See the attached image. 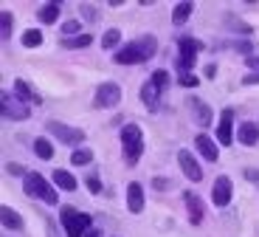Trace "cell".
<instances>
[{
    "label": "cell",
    "mask_w": 259,
    "mask_h": 237,
    "mask_svg": "<svg viewBox=\"0 0 259 237\" xmlns=\"http://www.w3.org/2000/svg\"><path fill=\"white\" fill-rule=\"evenodd\" d=\"M206 45L200 43V40L194 37H178V51L181 54H189V57H197V51H203Z\"/></svg>",
    "instance_id": "obj_22"
},
{
    "label": "cell",
    "mask_w": 259,
    "mask_h": 237,
    "mask_svg": "<svg viewBox=\"0 0 259 237\" xmlns=\"http://www.w3.org/2000/svg\"><path fill=\"white\" fill-rule=\"evenodd\" d=\"M234 198V184L228 175H217L214 178V186H211V204L214 206H228Z\"/></svg>",
    "instance_id": "obj_8"
},
{
    "label": "cell",
    "mask_w": 259,
    "mask_h": 237,
    "mask_svg": "<svg viewBox=\"0 0 259 237\" xmlns=\"http://www.w3.org/2000/svg\"><path fill=\"white\" fill-rule=\"evenodd\" d=\"M113 62H116V65H138V62H144V54H141V45H138V40H133V43H124L121 48L113 54Z\"/></svg>",
    "instance_id": "obj_10"
},
{
    "label": "cell",
    "mask_w": 259,
    "mask_h": 237,
    "mask_svg": "<svg viewBox=\"0 0 259 237\" xmlns=\"http://www.w3.org/2000/svg\"><path fill=\"white\" fill-rule=\"evenodd\" d=\"M59 9H62V3H59V0H51V3H46V6L37 12V20L46 23V26H51V23L59 20Z\"/></svg>",
    "instance_id": "obj_20"
},
{
    "label": "cell",
    "mask_w": 259,
    "mask_h": 237,
    "mask_svg": "<svg viewBox=\"0 0 259 237\" xmlns=\"http://www.w3.org/2000/svg\"><path fill=\"white\" fill-rule=\"evenodd\" d=\"M152 82H155V88L163 93V90L169 88V82H172V77H169V71L158 68V71H152Z\"/></svg>",
    "instance_id": "obj_30"
},
{
    "label": "cell",
    "mask_w": 259,
    "mask_h": 237,
    "mask_svg": "<svg viewBox=\"0 0 259 237\" xmlns=\"http://www.w3.org/2000/svg\"><path fill=\"white\" fill-rule=\"evenodd\" d=\"M6 170H9V173H12V175H23V178H26V170H23V167H20V164H6Z\"/></svg>",
    "instance_id": "obj_40"
},
{
    "label": "cell",
    "mask_w": 259,
    "mask_h": 237,
    "mask_svg": "<svg viewBox=\"0 0 259 237\" xmlns=\"http://www.w3.org/2000/svg\"><path fill=\"white\" fill-rule=\"evenodd\" d=\"M46 133L51 136L54 141H59V144H65V147H76L84 141V130L79 127H71V124H62L57 122V119H48L46 122Z\"/></svg>",
    "instance_id": "obj_5"
},
{
    "label": "cell",
    "mask_w": 259,
    "mask_h": 237,
    "mask_svg": "<svg viewBox=\"0 0 259 237\" xmlns=\"http://www.w3.org/2000/svg\"><path fill=\"white\" fill-rule=\"evenodd\" d=\"M79 12H82V17L88 20V23H96V20H99V9H93L91 3H82V6H79Z\"/></svg>",
    "instance_id": "obj_34"
},
{
    "label": "cell",
    "mask_w": 259,
    "mask_h": 237,
    "mask_svg": "<svg viewBox=\"0 0 259 237\" xmlns=\"http://www.w3.org/2000/svg\"><path fill=\"white\" fill-rule=\"evenodd\" d=\"M12 26H14V14L3 9V12H0V37L6 40V43L12 40Z\"/></svg>",
    "instance_id": "obj_27"
},
{
    "label": "cell",
    "mask_w": 259,
    "mask_h": 237,
    "mask_svg": "<svg viewBox=\"0 0 259 237\" xmlns=\"http://www.w3.org/2000/svg\"><path fill=\"white\" fill-rule=\"evenodd\" d=\"M48 237H59V234H57V226H54V220H48Z\"/></svg>",
    "instance_id": "obj_42"
},
{
    "label": "cell",
    "mask_w": 259,
    "mask_h": 237,
    "mask_svg": "<svg viewBox=\"0 0 259 237\" xmlns=\"http://www.w3.org/2000/svg\"><path fill=\"white\" fill-rule=\"evenodd\" d=\"M93 161V150H88V147H79V150H73L71 153V164L73 167H88Z\"/></svg>",
    "instance_id": "obj_26"
},
{
    "label": "cell",
    "mask_w": 259,
    "mask_h": 237,
    "mask_svg": "<svg viewBox=\"0 0 259 237\" xmlns=\"http://www.w3.org/2000/svg\"><path fill=\"white\" fill-rule=\"evenodd\" d=\"M144 204H147V195H144L141 181H130L127 184V209L133 212V215H141Z\"/></svg>",
    "instance_id": "obj_12"
},
{
    "label": "cell",
    "mask_w": 259,
    "mask_h": 237,
    "mask_svg": "<svg viewBox=\"0 0 259 237\" xmlns=\"http://www.w3.org/2000/svg\"><path fill=\"white\" fill-rule=\"evenodd\" d=\"M14 93H17V96L23 99L26 105H28V99H31L34 105H39V96H37V93L31 90V85H28L26 79H17V82H14Z\"/></svg>",
    "instance_id": "obj_24"
},
{
    "label": "cell",
    "mask_w": 259,
    "mask_h": 237,
    "mask_svg": "<svg viewBox=\"0 0 259 237\" xmlns=\"http://www.w3.org/2000/svg\"><path fill=\"white\" fill-rule=\"evenodd\" d=\"M93 43V37L91 34H79V37H71V40H62V48H88V45Z\"/></svg>",
    "instance_id": "obj_28"
},
{
    "label": "cell",
    "mask_w": 259,
    "mask_h": 237,
    "mask_svg": "<svg viewBox=\"0 0 259 237\" xmlns=\"http://www.w3.org/2000/svg\"><path fill=\"white\" fill-rule=\"evenodd\" d=\"M54 153H57V150H54V144L46 139V136L34 139V155H37L39 161H51V158H54Z\"/></svg>",
    "instance_id": "obj_21"
},
{
    "label": "cell",
    "mask_w": 259,
    "mask_h": 237,
    "mask_svg": "<svg viewBox=\"0 0 259 237\" xmlns=\"http://www.w3.org/2000/svg\"><path fill=\"white\" fill-rule=\"evenodd\" d=\"M118 43H121V31H118V28H107V31L102 34V48L104 51H116Z\"/></svg>",
    "instance_id": "obj_25"
},
{
    "label": "cell",
    "mask_w": 259,
    "mask_h": 237,
    "mask_svg": "<svg viewBox=\"0 0 259 237\" xmlns=\"http://www.w3.org/2000/svg\"><path fill=\"white\" fill-rule=\"evenodd\" d=\"M23 45H26V48H39V45H42V31H39V28H28V31L23 34Z\"/></svg>",
    "instance_id": "obj_29"
},
{
    "label": "cell",
    "mask_w": 259,
    "mask_h": 237,
    "mask_svg": "<svg viewBox=\"0 0 259 237\" xmlns=\"http://www.w3.org/2000/svg\"><path fill=\"white\" fill-rule=\"evenodd\" d=\"M0 223H3V229L6 231H20L23 229V218L17 215V209H12V206H0Z\"/></svg>",
    "instance_id": "obj_17"
},
{
    "label": "cell",
    "mask_w": 259,
    "mask_h": 237,
    "mask_svg": "<svg viewBox=\"0 0 259 237\" xmlns=\"http://www.w3.org/2000/svg\"><path fill=\"white\" fill-rule=\"evenodd\" d=\"M178 164H181L183 175H186L192 184H200L203 181V167L197 164V158H194L189 150H178Z\"/></svg>",
    "instance_id": "obj_9"
},
{
    "label": "cell",
    "mask_w": 259,
    "mask_h": 237,
    "mask_svg": "<svg viewBox=\"0 0 259 237\" xmlns=\"http://www.w3.org/2000/svg\"><path fill=\"white\" fill-rule=\"evenodd\" d=\"M226 23L234 26V31H240V34H253V28L248 26V23H242V20H237L234 14H226Z\"/></svg>",
    "instance_id": "obj_33"
},
{
    "label": "cell",
    "mask_w": 259,
    "mask_h": 237,
    "mask_svg": "<svg viewBox=\"0 0 259 237\" xmlns=\"http://www.w3.org/2000/svg\"><path fill=\"white\" fill-rule=\"evenodd\" d=\"M121 102V85L116 82H102L96 88V93H93V105L96 108H116V105Z\"/></svg>",
    "instance_id": "obj_6"
},
{
    "label": "cell",
    "mask_w": 259,
    "mask_h": 237,
    "mask_svg": "<svg viewBox=\"0 0 259 237\" xmlns=\"http://www.w3.org/2000/svg\"><path fill=\"white\" fill-rule=\"evenodd\" d=\"M121 153H124V161L127 167H136L138 158L144 153V133L138 124H124L121 130Z\"/></svg>",
    "instance_id": "obj_2"
},
{
    "label": "cell",
    "mask_w": 259,
    "mask_h": 237,
    "mask_svg": "<svg viewBox=\"0 0 259 237\" xmlns=\"http://www.w3.org/2000/svg\"><path fill=\"white\" fill-rule=\"evenodd\" d=\"M84 237H102V229H96V226H93V229L88 231V234H84Z\"/></svg>",
    "instance_id": "obj_43"
},
{
    "label": "cell",
    "mask_w": 259,
    "mask_h": 237,
    "mask_svg": "<svg viewBox=\"0 0 259 237\" xmlns=\"http://www.w3.org/2000/svg\"><path fill=\"white\" fill-rule=\"evenodd\" d=\"M237 133H234V110L231 108H223L220 110V124H217V144L223 147H231Z\"/></svg>",
    "instance_id": "obj_7"
},
{
    "label": "cell",
    "mask_w": 259,
    "mask_h": 237,
    "mask_svg": "<svg viewBox=\"0 0 259 237\" xmlns=\"http://www.w3.org/2000/svg\"><path fill=\"white\" fill-rule=\"evenodd\" d=\"M237 141L242 147H256L259 144V124L256 122H242L237 127Z\"/></svg>",
    "instance_id": "obj_15"
},
{
    "label": "cell",
    "mask_w": 259,
    "mask_h": 237,
    "mask_svg": "<svg viewBox=\"0 0 259 237\" xmlns=\"http://www.w3.org/2000/svg\"><path fill=\"white\" fill-rule=\"evenodd\" d=\"M0 116L9 119V122H26V119H31V108H28L17 93L0 90Z\"/></svg>",
    "instance_id": "obj_4"
},
{
    "label": "cell",
    "mask_w": 259,
    "mask_h": 237,
    "mask_svg": "<svg viewBox=\"0 0 259 237\" xmlns=\"http://www.w3.org/2000/svg\"><path fill=\"white\" fill-rule=\"evenodd\" d=\"M152 186H155V189H161V192H166L169 186H172V181H169V178H152Z\"/></svg>",
    "instance_id": "obj_37"
},
{
    "label": "cell",
    "mask_w": 259,
    "mask_h": 237,
    "mask_svg": "<svg viewBox=\"0 0 259 237\" xmlns=\"http://www.w3.org/2000/svg\"><path fill=\"white\" fill-rule=\"evenodd\" d=\"M192 14H194V3L192 0H181V3H175V9H172V23H175V26H186Z\"/></svg>",
    "instance_id": "obj_18"
},
{
    "label": "cell",
    "mask_w": 259,
    "mask_h": 237,
    "mask_svg": "<svg viewBox=\"0 0 259 237\" xmlns=\"http://www.w3.org/2000/svg\"><path fill=\"white\" fill-rule=\"evenodd\" d=\"M138 96H141V102L147 105V110H152V113H155V110L161 108V90L155 88V82H152V79L141 85V90H138Z\"/></svg>",
    "instance_id": "obj_16"
},
{
    "label": "cell",
    "mask_w": 259,
    "mask_h": 237,
    "mask_svg": "<svg viewBox=\"0 0 259 237\" xmlns=\"http://www.w3.org/2000/svg\"><path fill=\"white\" fill-rule=\"evenodd\" d=\"M178 85H181V88H197V85H200V79L192 77V74H181V77H178Z\"/></svg>",
    "instance_id": "obj_35"
},
{
    "label": "cell",
    "mask_w": 259,
    "mask_h": 237,
    "mask_svg": "<svg viewBox=\"0 0 259 237\" xmlns=\"http://www.w3.org/2000/svg\"><path fill=\"white\" fill-rule=\"evenodd\" d=\"M194 147L200 150V155H203L206 161H211V164L220 158V147H217V141H214L208 133H197V139H194Z\"/></svg>",
    "instance_id": "obj_13"
},
{
    "label": "cell",
    "mask_w": 259,
    "mask_h": 237,
    "mask_svg": "<svg viewBox=\"0 0 259 237\" xmlns=\"http://www.w3.org/2000/svg\"><path fill=\"white\" fill-rule=\"evenodd\" d=\"M242 175H245V181H251V184H259V170L248 167V170H245V173H242Z\"/></svg>",
    "instance_id": "obj_38"
},
{
    "label": "cell",
    "mask_w": 259,
    "mask_h": 237,
    "mask_svg": "<svg viewBox=\"0 0 259 237\" xmlns=\"http://www.w3.org/2000/svg\"><path fill=\"white\" fill-rule=\"evenodd\" d=\"M242 85H245V88L248 85H259V71L256 74H245V77H242Z\"/></svg>",
    "instance_id": "obj_39"
},
{
    "label": "cell",
    "mask_w": 259,
    "mask_h": 237,
    "mask_svg": "<svg viewBox=\"0 0 259 237\" xmlns=\"http://www.w3.org/2000/svg\"><path fill=\"white\" fill-rule=\"evenodd\" d=\"M183 204H186V209H189V220H192L194 226L203 223V215H206V204H203V200L197 198L194 192H183Z\"/></svg>",
    "instance_id": "obj_14"
},
{
    "label": "cell",
    "mask_w": 259,
    "mask_h": 237,
    "mask_svg": "<svg viewBox=\"0 0 259 237\" xmlns=\"http://www.w3.org/2000/svg\"><path fill=\"white\" fill-rule=\"evenodd\" d=\"M138 45H141V54H144V62H149V59L158 54V40L152 37V34H144L141 40H138Z\"/></svg>",
    "instance_id": "obj_23"
},
{
    "label": "cell",
    "mask_w": 259,
    "mask_h": 237,
    "mask_svg": "<svg viewBox=\"0 0 259 237\" xmlns=\"http://www.w3.org/2000/svg\"><path fill=\"white\" fill-rule=\"evenodd\" d=\"M79 31H82V23H79V20H65V23H62V34H65V40L79 37Z\"/></svg>",
    "instance_id": "obj_31"
},
{
    "label": "cell",
    "mask_w": 259,
    "mask_h": 237,
    "mask_svg": "<svg viewBox=\"0 0 259 237\" xmlns=\"http://www.w3.org/2000/svg\"><path fill=\"white\" fill-rule=\"evenodd\" d=\"M59 220H62L65 237H84L88 231L93 229V218H91V215H84V212L73 209V206H62Z\"/></svg>",
    "instance_id": "obj_1"
},
{
    "label": "cell",
    "mask_w": 259,
    "mask_h": 237,
    "mask_svg": "<svg viewBox=\"0 0 259 237\" xmlns=\"http://www.w3.org/2000/svg\"><path fill=\"white\" fill-rule=\"evenodd\" d=\"M189 110H192V122L200 124V127H206V124H211L214 119V110L208 102H203V99L197 96H189Z\"/></svg>",
    "instance_id": "obj_11"
},
{
    "label": "cell",
    "mask_w": 259,
    "mask_h": 237,
    "mask_svg": "<svg viewBox=\"0 0 259 237\" xmlns=\"http://www.w3.org/2000/svg\"><path fill=\"white\" fill-rule=\"evenodd\" d=\"M194 59H197V57H189V54H178V62H175V68L181 71V74H192V68H194Z\"/></svg>",
    "instance_id": "obj_32"
},
{
    "label": "cell",
    "mask_w": 259,
    "mask_h": 237,
    "mask_svg": "<svg viewBox=\"0 0 259 237\" xmlns=\"http://www.w3.org/2000/svg\"><path fill=\"white\" fill-rule=\"evenodd\" d=\"M23 189H26L28 198H39L42 204H48V206H57L59 204L57 189H54V186L48 184L39 173H28L26 178H23Z\"/></svg>",
    "instance_id": "obj_3"
},
{
    "label": "cell",
    "mask_w": 259,
    "mask_h": 237,
    "mask_svg": "<svg viewBox=\"0 0 259 237\" xmlns=\"http://www.w3.org/2000/svg\"><path fill=\"white\" fill-rule=\"evenodd\" d=\"M54 186H57V189H62V192H73V189H76V178H73V173H68V170H54Z\"/></svg>",
    "instance_id": "obj_19"
},
{
    "label": "cell",
    "mask_w": 259,
    "mask_h": 237,
    "mask_svg": "<svg viewBox=\"0 0 259 237\" xmlns=\"http://www.w3.org/2000/svg\"><path fill=\"white\" fill-rule=\"evenodd\" d=\"M84 184H88V192H91V195H99V192H102V181H99V175H91Z\"/></svg>",
    "instance_id": "obj_36"
},
{
    "label": "cell",
    "mask_w": 259,
    "mask_h": 237,
    "mask_svg": "<svg viewBox=\"0 0 259 237\" xmlns=\"http://www.w3.org/2000/svg\"><path fill=\"white\" fill-rule=\"evenodd\" d=\"M206 77H208V79L217 77V65H214V62H211V65H206Z\"/></svg>",
    "instance_id": "obj_41"
}]
</instances>
